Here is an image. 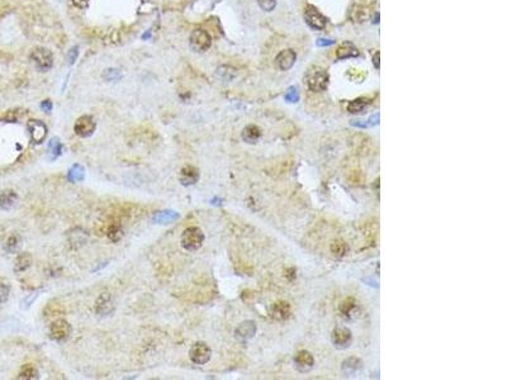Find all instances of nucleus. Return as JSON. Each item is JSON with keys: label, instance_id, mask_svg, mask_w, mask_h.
<instances>
[{"label": "nucleus", "instance_id": "f257e3e1", "mask_svg": "<svg viewBox=\"0 0 507 380\" xmlns=\"http://www.w3.org/2000/svg\"><path fill=\"white\" fill-rule=\"evenodd\" d=\"M204 234L198 227H189L183 232L180 238L181 246L187 251H195L203 245Z\"/></svg>", "mask_w": 507, "mask_h": 380}, {"label": "nucleus", "instance_id": "f03ea898", "mask_svg": "<svg viewBox=\"0 0 507 380\" xmlns=\"http://www.w3.org/2000/svg\"><path fill=\"white\" fill-rule=\"evenodd\" d=\"M31 60H32V62L35 63V66L37 67L39 71H42V73L50 70L51 67H52V63H54V57H52V54H51L47 48H43V47L35 48V50L32 51Z\"/></svg>", "mask_w": 507, "mask_h": 380}, {"label": "nucleus", "instance_id": "7ed1b4c3", "mask_svg": "<svg viewBox=\"0 0 507 380\" xmlns=\"http://www.w3.org/2000/svg\"><path fill=\"white\" fill-rule=\"evenodd\" d=\"M329 84V75L325 70L314 69L307 76V85L311 92L320 93L326 90Z\"/></svg>", "mask_w": 507, "mask_h": 380}, {"label": "nucleus", "instance_id": "20e7f679", "mask_svg": "<svg viewBox=\"0 0 507 380\" xmlns=\"http://www.w3.org/2000/svg\"><path fill=\"white\" fill-rule=\"evenodd\" d=\"M212 351L204 342H195L189 350V358L196 365H204L211 360Z\"/></svg>", "mask_w": 507, "mask_h": 380}, {"label": "nucleus", "instance_id": "39448f33", "mask_svg": "<svg viewBox=\"0 0 507 380\" xmlns=\"http://www.w3.org/2000/svg\"><path fill=\"white\" fill-rule=\"evenodd\" d=\"M70 335H71V326L67 321L58 318V320H55L51 323L50 336L52 340L57 342H63L69 339Z\"/></svg>", "mask_w": 507, "mask_h": 380}, {"label": "nucleus", "instance_id": "423d86ee", "mask_svg": "<svg viewBox=\"0 0 507 380\" xmlns=\"http://www.w3.org/2000/svg\"><path fill=\"white\" fill-rule=\"evenodd\" d=\"M212 39L208 32L204 29H195L190 35V47L196 52H204L211 47Z\"/></svg>", "mask_w": 507, "mask_h": 380}, {"label": "nucleus", "instance_id": "0eeeda50", "mask_svg": "<svg viewBox=\"0 0 507 380\" xmlns=\"http://www.w3.org/2000/svg\"><path fill=\"white\" fill-rule=\"evenodd\" d=\"M304 19L307 24L310 25L311 28L317 29V31H322L326 27V18L325 16H322L317 8H314L313 5H307L306 6V10H304Z\"/></svg>", "mask_w": 507, "mask_h": 380}, {"label": "nucleus", "instance_id": "6e6552de", "mask_svg": "<svg viewBox=\"0 0 507 380\" xmlns=\"http://www.w3.org/2000/svg\"><path fill=\"white\" fill-rule=\"evenodd\" d=\"M95 128H97V124L90 115H81L76 119L75 126H74V131H75L76 134L82 137V138L92 136L95 132Z\"/></svg>", "mask_w": 507, "mask_h": 380}, {"label": "nucleus", "instance_id": "1a4fd4ad", "mask_svg": "<svg viewBox=\"0 0 507 380\" xmlns=\"http://www.w3.org/2000/svg\"><path fill=\"white\" fill-rule=\"evenodd\" d=\"M114 307H116V304H114L113 297H112L111 293H108V291L101 293L98 297V299H97V302H95V310H97V313H98L99 316H108V314H111L114 310Z\"/></svg>", "mask_w": 507, "mask_h": 380}, {"label": "nucleus", "instance_id": "9d476101", "mask_svg": "<svg viewBox=\"0 0 507 380\" xmlns=\"http://www.w3.org/2000/svg\"><path fill=\"white\" fill-rule=\"evenodd\" d=\"M269 314L273 320L275 321H285L288 320L292 314V307L288 302L278 301L272 304L269 309Z\"/></svg>", "mask_w": 507, "mask_h": 380}, {"label": "nucleus", "instance_id": "9b49d317", "mask_svg": "<svg viewBox=\"0 0 507 380\" xmlns=\"http://www.w3.org/2000/svg\"><path fill=\"white\" fill-rule=\"evenodd\" d=\"M29 133H31V138L35 143L43 142L47 134V127L44 126L43 122L41 120H29L27 124Z\"/></svg>", "mask_w": 507, "mask_h": 380}, {"label": "nucleus", "instance_id": "f8f14e48", "mask_svg": "<svg viewBox=\"0 0 507 380\" xmlns=\"http://www.w3.org/2000/svg\"><path fill=\"white\" fill-rule=\"evenodd\" d=\"M332 343L337 348H346L352 341V333L349 328H336L331 336Z\"/></svg>", "mask_w": 507, "mask_h": 380}, {"label": "nucleus", "instance_id": "ddd939ff", "mask_svg": "<svg viewBox=\"0 0 507 380\" xmlns=\"http://www.w3.org/2000/svg\"><path fill=\"white\" fill-rule=\"evenodd\" d=\"M294 364L298 370L302 371V373L310 371L314 365L313 355L311 354L310 351L302 350L294 356Z\"/></svg>", "mask_w": 507, "mask_h": 380}, {"label": "nucleus", "instance_id": "4468645a", "mask_svg": "<svg viewBox=\"0 0 507 380\" xmlns=\"http://www.w3.org/2000/svg\"><path fill=\"white\" fill-rule=\"evenodd\" d=\"M295 58H297V55H295L294 51L288 48V50L280 51L278 54V56H276L275 61L279 69L283 70V71H287V70L293 67V65H294L295 62Z\"/></svg>", "mask_w": 507, "mask_h": 380}, {"label": "nucleus", "instance_id": "2eb2a0df", "mask_svg": "<svg viewBox=\"0 0 507 380\" xmlns=\"http://www.w3.org/2000/svg\"><path fill=\"white\" fill-rule=\"evenodd\" d=\"M199 170L194 166H184L180 170V175H179V180L183 185L185 187H189V185H194L196 181L199 180Z\"/></svg>", "mask_w": 507, "mask_h": 380}, {"label": "nucleus", "instance_id": "dca6fc26", "mask_svg": "<svg viewBox=\"0 0 507 380\" xmlns=\"http://www.w3.org/2000/svg\"><path fill=\"white\" fill-rule=\"evenodd\" d=\"M256 332V324L253 321H245L236 328V337L240 340H249Z\"/></svg>", "mask_w": 507, "mask_h": 380}, {"label": "nucleus", "instance_id": "f3484780", "mask_svg": "<svg viewBox=\"0 0 507 380\" xmlns=\"http://www.w3.org/2000/svg\"><path fill=\"white\" fill-rule=\"evenodd\" d=\"M17 200H18V195L14 190L5 189L0 191V208L4 209V210L12 209L16 206Z\"/></svg>", "mask_w": 507, "mask_h": 380}, {"label": "nucleus", "instance_id": "a211bd4d", "mask_svg": "<svg viewBox=\"0 0 507 380\" xmlns=\"http://www.w3.org/2000/svg\"><path fill=\"white\" fill-rule=\"evenodd\" d=\"M359 56V51L356 50L351 42H344L340 44V47L336 51V57L339 60H345V58H351V57Z\"/></svg>", "mask_w": 507, "mask_h": 380}, {"label": "nucleus", "instance_id": "6ab92c4d", "mask_svg": "<svg viewBox=\"0 0 507 380\" xmlns=\"http://www.w3.org/2000/svg\"><path fill=\"white\" fill-rule=\"evenodd\" d=\"M349 16L354 23H363L368 18V10L364 5L354 4L349 12Z\"/></svg>", "mask_w": 507, "mask_h": 380}, {"label": "nucleus", "instance_id": "aec40b11", "mask_svg": "<svg viewBox=\"0 0 507 380\" xmlns=\"http://www.w3.org/2000/svg\"><path fill=\"white\" fill-rule=\"evenodd\" d=\"M260 137H261V131L255 124L245 127V130L242 131V139L247 143H255Z\"/></svg>", "mask_w": 507, "mask_h": 380}, {"label": "nucleus", "instance_id": "412c9836", "mask_svg": "<svg viewBox=\"0 0 507 380\" xmlns=\"http://www.w3.org/2000/svg\"><path fill=\"white\" fill-rule=\"evenodd\" d=\"M330 251H331V253H332L335 257H344L346 253H348L349 247L348 245H346L345 241L335 240L330 245Z\"/></svg>", "mask_w": 507, "mask_h": 380}, {"label": "nucleus", "instance_id": "4be33fe9", "mask_svg": "<svg viewBox=\"0 0 507 380\" xmlns=\"http://www.w3.org/2000/svg\"><path fill=\"white\" fill-rule=\"evenodd\" d=\"M32 264V256L29 253H20L17 257L16 263H14V271L22 272L28 269Z\"/></svg>", "mask_w": 507, "mask_h": 380}, {"label": "nucleus", "instance_id": "5701e85b", "mask_svg": "<svg viewBox=\"0 0 507 380\" xmlns=\"http://www.w3.org/2000/svg\"><path fill=\"white\" fill-rule=\"evenodd\" d=\"M369 105V100L365 98H358V99H355V100H351L350 103L348 104V112L349 113H351V114H358V113H361V112L364 111L365 108Z\"/></svg>", "mask_w": 507, "mask_h": 380}, {"label": "nucleus", "instance_id": "b1692460", "mask_svg": "<svg viewBox=\"0 0 507 380\" xmlns=\"http://www.w3.org/2000/svg\"><path fill=\"white\" fill-rule=\"evenodd\" d=\"M356 305H358V303H356V301H355L354 298H351V297L346 298V299H344V301L340 303V305H339L340 313L345 317L350 316V314H351L352 312L355 310Z\"/></svg>", "mask_w": 507, "mask_h": 380}, {"label": "nucleus", "instance_id": "393cba45", "mask_svg": "<svg viewBox=\"0 0 507 380\" xmlns=\"http://www.w3.org/2000/svg\"><path fill=\"white\" fill-rule=\"evenodd\" d=\"M361 365H363V362L358 358H349L342 362V370L346 374H354L359 369H361Z\"/></svg>", "mask_w": 507, "mask_h": 380}, {"label": "nucleus", "instance_id": "a878e982", "mask_svg": "<svg viewBox=\"0 0 507 380\" xmlns=\"http://www.w3.org/2000/svg\"><path fill=\"white\" fill-rule=\"evenodd\" d=\"M107 234L108 237L111 238L112 241L117 242V241H119L120 238H122V236H123V229H122L119 223L112 222V223H109V225L107 226Z\"/></svg>", "mask_w": 507, "mask_h": 380}, {"label": "nucleus", "instance_id": "bb28decb", "mask_svg": "<svg viewBox=\"0 0 507 380\" xmlns=\"http://www.w3.org/2000/svg\"><path fill=\"white\" fill-rule=\"evenodd\" d=\"M18 379L23 380H35L38 379V370L32 364H27L20 369Z\"/></svg>", "mask_w": 507, "mask_h": 380}, {"label": "nucleus", "instance_id": "cd10ccee", "mask_svg": "<svg viewBox=\"0 0 507 380\" xmlns=\"http://www.w3.org/2000/svg\"><path fill=\"white\" fill-rule=\"evenodd\" d=\"M236 70L231 66H219L218 69L215 70V76L218 79L223 80V81H231L236 76Z\"/></svg>", "mask_w": 507, "mask_h": 380}, {"label": "nucleus", "instance_id": "c85d7f7f", "mask_svg": "<svg viewBox=\"0 0 507 380\" xmlns=\"http://www.w3.org/2000/svg\"><path fill=\"white\" fill-rule=\"evenodd\" d=\"M179 217L176 212H173V210H164V212H158L156 213L155 217H154V221L157 222V223H169L171 221H175V219Z\"/></svg>", "mask_w": 507, "mask_h": 380}, {"label": "nucleus", "instance_id": "c756f323", "mask_svg": "<svg viewBox=\"0 0 507 380\" xmlns=\"http://www.w3.org/2000/svg\"><path fill=\"white\" fill-rule=\"evenodd\" d=\"M70 181H81L84 179V169L80 166V165H74L73 168L70 169L69 174H67Z\"/></svg>", "mask_w": 507, "mask_h": 380}, {"label": "nucleus", "instance_id": "7c9ffc66", "mask_svg": "<svg viewBox=\"0 0 507 380\" xmlns=\"http://www.w3.org/2000/svg\"><path fill=\"white\" fill-rule=\"evenodd\" d=\"M20 246V238H19L18 234H12L8 241H6V250L10 251V252H14L17 251Z\"/></svg>", "mask_w": 507, "mask_h": 380}, {"label": "nucleus", "instance_id": "2f4dec72", "mask_svg": "<svg viewBox=\"0 0 507 380\" xmlns=\"http://www.w3.org/2000/svg\"><path fill=\"white\" fill-rule=\"evenodd\" d=\"M44 313H46V316L51 317V316H58L60 313H63V308L61 307V304L58 303H51L48 304L47 307L44 308Z\"/></svg>", "mask_w": 507, "mask_h": 380}, {"label": "nucleus", "instance_id": "473e14b6", "mask_svg": "<svg viewBox=\"0 0 507 380\" xmlns=\"http://www.w3.org/2000/svg\"><path fill=\"white\" fill-rule=\"evenodd\" d=\"M103 77H104L105 80H108V81H117V80H119L120 77H122V75H120L119 70L108 69L105 70L104 74H103Z\"/></svg>", "mask_w": 507, "mask_h": 380}, {"label": "nucleus", "instance_id": "72a5a7b5", "mask_svg": "<svg viewBox=\"0 0 507 380\" xmlns=\"http://www.w3.org/2000/svg\"><path fill=\"white\" fill-rule=\"evenodd\" d=\"M259 6L265 12H272L276 5V0H257Z\"/></svg>", "mask_w": 507, "mask_h": 380}, {"label": "nucleus", "instance_id": "f704fd0d", "mask_svg": "<svg viewBox=\"0 0 507 380\" xmlns=\"http://www.w3.org/2000/svg\"><path fill=\"white\" fill-rule=\"evenodd\" d=\"M298 98H299V95H298L297 88H294V86L289 88L288 90H287V93H285V99L288 101H291V103H295V101L298 100Z\"/></svg>", "mask_w": 507, "mask_h": 380}, {"label": "nucleus", "instance_id": "c9c22d12", "mask_svg": "<svg viewBox=\"0 0 507 380\" xmlns=\"http://www.w3.org/2000/svg\"><path fill=\"white\" fill-rule=\"evenodd\" d=\"M9 297V286L4 283H0V303L8 301Z\"/></svg>", "mask_w": 507, "mask_h": 380}, {"label": "nucleus", "instance_id": "e433bc0d", "mask_svg": "<svg viewBox=\"0 0 507 380\" xmlns=\"http://www.w3.org/2000/svg\"><path fill=\"white\" fill-rule=\"evenodd\" d=\"M78 54H79V50H78V47H73L71 50L67 52V61H69L70 65H73L74 62L76 61V58H78Z\"/></svg>", "mask_w": 507, "mask_h": 380}, {"label": "nucleus", "instance_id": "4c0bfd02", "mask_svg": "<svg viewBox=\"0 0 507 380\" xmlns=\"http://www.w3.org/2000/svg\"><path fill=\"white\" fill-rule=\"evenodd\" d=\"M335 43V41L333 39H329V38H320V39H317V46H320V47H326V46H331V44Z\"/></svg>", "mask_w": 507, "mask_h": 380}, {"label": "nucleus", "instance_id": "58836bf2", "mask_svg": "<svg viewBox=\"0 0 507 380\" xmlns=\"http://www.w3.org/2000/svg\"><path fill=\"white\" fill-rule=\"evenodd\" d=\"M89 1H90V0H73L74 5L78 6V8H81V9H84V8L88 6Z\"/></svg>", "mask_w": 507, "mask_h": 380}, {"label": "nucleus", "instance_id": "ea45409f", "mask_svg": "<svg viewBox=\"0 0 507 380\" xmlns=\"http://www.w3.org/2000/svg\"><path fill=\"white\" fill-rule=\"evenodd\" d=\"M41 108H42V109H43L44 112H50L51 109H52V103H51L50 100H44V101H42Z\"/></svg>", "mask_w": 507, "mask_h": 380}, {"label": "nucleus", "instance_id": "a19ab883", "mask_svg": "<svg viewBox=\"0 0 507 380\" xmlns=\"http://www.w3.org/2000/svg\"><path fill=\"white\" fill-rule=\"evenodd\" d=\"M379 57H380V54H379V52H375V55H374V56H373V63H374V66L377 67L378 70H379V67H380Z\"/></svg>", "mask_w": 507, "mask_h": 380}]
</instances>
